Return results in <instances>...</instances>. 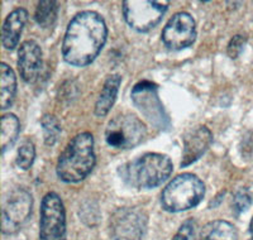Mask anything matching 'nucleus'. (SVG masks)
Returning a JSON list of instances; mask_svg holds the SVG:
<instances>
[{"label":"nucleus","mask_w":253,"mask_h":240,"mask_svg":"<svg viewBox=\"0 0 253 240\" xmlns=\"http://www.w3.org/2000/svg\"><path fill=\"white\" fill-rule=\"evenodd\" d=\"M108 27L104 18L84 10L70 20L62 40V57L69 65L85 67L99 56L107 42Z\"/></svg>","instance_id":"f257e3e1"},{"label":"nucleus","mask_w":253,"mask_h":240,"mask_svg":"<svg viewBox=\"0 0 253 240\" xmlns=\"http://www.w3.org/2000/svg\"><path fill=\"white\" fill-rule=\"evenodd\" d=\"M96 163L94 137L90 133H80L66 146L56 166L57 177L62 182L78 183L91 173Z\"/></svg>","instance_id":"f03ea898"},{"label":"nucleus","mask_w":253,"mask_h":240,"mask_svg":"<svg viewBox=\"0 0 253 240\" xmlns=\"http://www.w3.org/2000/svg\"><path fill=\"white\" fill-rule=\"evenodd\" d=\"M173 171L171 160L161 153H146L119 168L122 180L133 189L151 190L161 186Z\"/></svg>","instance_id":"7ed1b4c3"},{"label":"nucleus","mask_w":253,"mask_h":240,"mask_svg":"<svg viewBox=\"0 0 253 240\" xmlns=\"http://www.w3.org/2000/svg\"><path fill=\"white\" fill-rule=\"evenodd\" d=\"M204 195V183L198 176L193 173L178 174L162 191V209L169 212L187 211L202 202Z\"/></svg>","instance_id":"20e7f679"},{"label":"nucleus","mask_w":253,"mask_h":240,"mask_svg":"<svg viewBox=\"0 0 253 240\" xmlns=\"http://www.w3.org/2000/svg\"><path fill=\"white\" fill-rule=\"evenodd\" d=\"M130 99L144 119L157 130L167 132L171 128V119L158 96V86L152 81H139L130 92Z\"/></svg>","instance_id":"39448f33"},{"label":"nucleus","mask_w":253,"mask_h":240,"mask_svg":"<svg viewBox=\"0 0 253 240\" xmlns=\"http://www.w3.org/2000/svg\"><path fill=\"white\" fill-rule=\"evenodd\" d=\"M147 137L146 124L132 113L113 118L105 128L108 146L115 149H130L141 144Z\"/></svg>","instance_id":"423d86ee"},{"label":"nucleus","mask_w":253,"mask_h":240,"mask_svg":"<svg viewBox=\"0 0 253 240\" xmlns=\"http://www.w3.org/2000/svg\"><path fill=\"white\" fill-rule=\"evenodd\" d=\"M33 207L32 194L24 187H14L4 194L1 201V232L13 235L28 221Z\"/></svg>","instance_id":"0eeeda50"},{"label":"nucleus","mask_w":253,"mask_h":240,"mask_svg":"<svg viewBox=\"0 0 253 240\" xmlns=\"http://www.w3.org/2000/svg\"><path fill=\"white\" fill-rule=\"evenodd\" d=\"M169 5L170 1L126 0L122 9L124 20L130 28L139 33H147L161 22Z\"/></svg>","instance_id":"6e6552de"},{"label":"nucleus","mask_w":253,"mask_h":240,"mask_svg":"<svg viewBox=\"0 0 253 240\" xmlns=\"http://www.w3.org/2000/svg\"><path fill=\"white\" fill-rule=\"evenodd\" d=\"M147 223L148 216L141 207H119L110 216V234L113 240H142Z\"/></svg>","instance_id":"1a4fd4ad"},{"label":"nucleus","mask_w":253,"mask_h":240,"mask_svg":"<svg viewBox=\"0 0 253 240\" xmlns=\"http://www.w3.org/2000/svg\"><path fill=\"white\" fill-rule=\"evenodd\" d=\"M40 240H66V211L56 192H48L42 199Z\"/></svg>","instance_id":"9d476101"},{"label":"nucleus","mask_w":253,"mask_h":240,"mask_svg":"<svg viewBox=\"0 0 253 240\" xmlns=\"http://www.w3.org/2000/svg\"><path fill=\"white\" fill-rule=\"evenodd\" d=\"M161 40L172 51H181L193 46L196 40V23L193 15L186 12L173 14L162 29Z\"/></svg>","instance_id":"9b49d317"},{"label":"nucleus","mask_w":253,"mask_h":240,"mask_svg":"<svg viewBox=\"0 0 253 240\" xmlns=\"http://www.w3.org/2000/svg\"><path fill=\"white\" fill-rule=\"evenodd\" d=\"M43 53L36 40H24L18 49V70L27 83H35L43 66Z\"/></svg>","instance_id":"f8f14e48"},{"label":"nucleus","mask_w":253,"mask_h":240,"mask_svg":"<svg viewBox=\"0 0 253 240\" xmlns=\"http://www.w3.org/2000/svg\"><path fill=\"white\" fill-rule=\"evenodd\" d=\"M213 143V133L205 125L195 126L184 135V152L182 160L180 163L181 168L190 166L203 157L205 152Z\"/></svg>","instance_id":"ddd939ff"},{"label":"nucleus","mask_w":253,"mask_h":240,"mask_svg":"<svg viewBox=\"0 0 253 240\" xmlns=\"http://www.w3.org/2000/svg\"><path fill=\"white\" fill-rule=\"evenodd\" d=\"M28 20V12L24 8L14 9L5 18L1 28V43L8 51H13L19 43V38Z\"/></svg>","instance_id":"4468645a"},{"label":"nucleus","mask_w":253,"mask_h":240,"mask_svg":"<svg viewBox=\"0 0 253 240\" xmlns=\"http://www.w3.org/2000/svg\"><path fill=\"white\" fill-rule=\"evenodd\" d=\"M122 83V76L119 74L109 75L104 82L103 89L99 94L98 100L95 103V115L103 118L108 115L114 105L117 96H118L119 86Z\"/></svg>","instance_id":"2eb2a0df"},{"label":"nucleus","mask_w":253,"mask_h":240,"mask_svg":"<svg viewBox=\"0 0 253 240\" xmlns=\"http://www.w3.org/2000/svg\"><path fill=\"white\" fill-rule=\"evenodd\" d=\"M17 94V78L10 66L0 63V106L6 110L13 105Z\"/></svg>","instance_id":"dca6fc26"},{"label":"nucleus","mask_w":253,"mask_h":240,"mask_svg":"<svg viewBox=\"0 0 253 240\" xmlns=\"http://www.w3.org/2000/svg\"><path fill=\"white\" fill-rule=\"evenodd\" d=\"M198 240H238V233L229 221L214 220L203 226Z\"/></svg>","instance_id":"f3484780"},{"label":"nucleus","mask_w":253,"mask_h":240,"mask_svg":"<svg viewBox=\"0 0 253 240\" xmlns=\"http://www.w3.org/2000/svg\"><path fill=\"white\" fill-rule=\"evenodd\" d=\"M20 132L19 119L14 114H4L1 117V153H5L10 147L14 146Z\"/></svg>","instance_id":"a211bd4d"},{"label":"nucleus","mask_w":253,"mask_h":240,"mask_svg":"<svg viewBox=\"0 0 253 240\" xmlns=\"http://www.w3.org/2000/svg\"><path fill=\"white\" fill-rule=\"evenodd\" d=\"M58 12H60V3L58 1H53V0L40 1L35 12L36 23L43 29L51 28L57 20Z\"/></svg>","instance_id":"6ab92c4d"},{"label":"nucleus","mask_w":253,"mask_h":240,"mask_svg":"<svg viewBox=\"0 0 253 240\" xmlns=\"http://www.w3.org/2000/svg\"><path fill=\"white\" fill-rule=\"evenodd\" d=\"M41 125L43 130L44 144L48 147L55 146L57 143L58 137L62 133V128L57 118L51 114L43 115V118L41 119Z\"/></svg>","instance_id":"aec40b11"},{"label":"nucleus","mask_w":253,"mask_h":240,"mask_svg":"<svg viewBox=\"0 0 253 240\" xmlns=\"http://www.w3.org/2000/svg\"><path fill=\"white\" fill-rule=\"evenodd\" d=\"M36 158V148L35 144L31 143V142H26L22 146L19 147L17 153V160L15 163L20 169L23 171H28L32 166H33V162H35Z\"/></svg>","instance_id":"412c9836"},{"label":"nucleus","mask_w":253,"mask_h":240,"mask_svg":"<svg viewBox=\"0 0 253 240\" xmlns=\"http://www.w3.org/2000/svg\"><path fill=\"white\" fill-rule=\"evenodd\" d=\"M253 202V198L251 192L247 189H239L233 195V200H232V210L237 216L247 211Z\"/></svg>","instance_id":"4be33fe9"},{"label":"nucleus","mask_w":253,"mask_h":240,"mask_svg":"<svg viewBox=\"0 0 253 240\" xmlns=\"http://www.w3.org/2000/svg\"><path fill=\"white\" fill-rule=\"evenodd\" d=\"M80 220H83V223L87 226H95L98 225L99 220H100V211H99V207L96 203L94 202H85L80 207Z\"/></svg>","instance_id":"5701e85b"},{"label":"nucleus","mask_w":253,"mask_h":240,"mask_svg":"<svg viewBox=\"0 0 253 240\" xmlns=\"http://www.w3.org/2000/svg\"><path fill=\"white\" fill-rule=\"evenodd\" d=\"M246 42H247V38L242 35H236L232 40H229L227 47V53L232 60H236L239 57V54L242 53L243 48L246 46Z\"/></svg>","instance_id":"b1692460"},{"label":"nucleus","mask_w":253,"mask_h":240,"mask_svg":"<svg viewBox=\"0 0 253 240\" xmlns=\"http://www.w3.org/2000/svg\"><path fill=\"white\" fill-rule=\"evenodd\" d=\"M195 232L196 223L193 219H189L185 223H182L172 240H195Z\"/></svg>","instance_id":"393cba45"},{"label":"nucleus","mask_w":253,"mask_h":240,"mask_svg":"<svg viewBox=\"0 0 253 240\" xmlns=\"http://www.w3.org/2000/svg\"><path fill=\"white\" fill-rule=\"evenodd\" d=\"M250 233L253 234V217L251 219V223H250Z\"/></svg>","instance_id":"a878e982"},{"label":"nucleus","mask_w":253,"mask_h":240,"mask_svg":"<svg viewBox=\"0 0 253 240\" xmlns=\"http://www.w3.org/2000/svg\"><path fill=\"white\" fill-rule=\"evenodd\" d=\"M251 240H253V239H251Z\"/></svg>","instance_id":"bb28decb"}]
</instances>
